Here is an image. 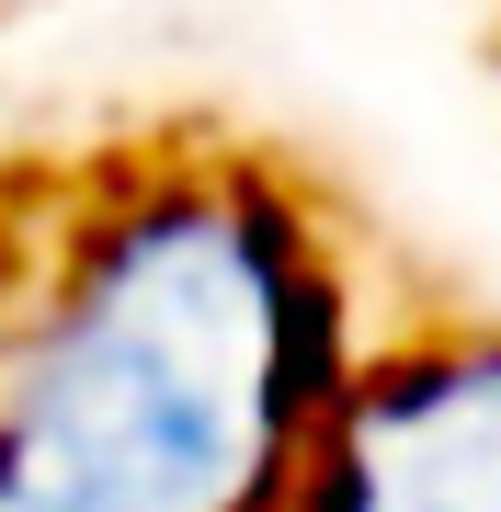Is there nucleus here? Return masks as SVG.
<instances>
[{"instance_id":"f257e3e1","label":"nucleus","mask_w":501,"mask_h":512,"mask_svg":"<svg viewBox=\"0 0 501 512\" xmlns=\"http://www.w3.org/2000/svg\"><path fill=\"white\" fill-rule=\"evenodd\" d=\"M365 251L217 126L0 171V512H274L365 342Z\"/></svg>"},{"instance_id":"f03ea898","label":"nucleus","mask_w":501,"mask_h":512,"mask_svg":"<svg viewBox=\"0 0 501 512\" xmlns=\"http://www.w3.org/2000/svg\"><path fill=\"white\" fill-rule=\"evenodd\" d=\"M274 512H501V319L410 308L353 342Z\"/></svg>"}]
</instances>
